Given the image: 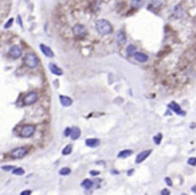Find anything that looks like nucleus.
<instances>
[{
  "instance_id": "f257e3e1",
  "label": "nucleus",
  "mask_w": 196,
  "mask_h": 195,
  "mask_svg": "<svg viewBox=\"0 0 196 195\" xmlns=\"http://www.w3.org/2000/svg\"><path fill=\"white\" fill-rule=\"evenodd\" d=\"M95 28H97L98 34H101V35H109L113 32V27L106 19H98L95 22Z\"/></svg>"
},
{
  "instance_id": "f03ea898",
  "label": "nucleus",
  "mask_w": 196,
  "mask_h": 195,
  "mask_svg": "<svg viewBox=\"0 0 196 195\" xmlns=\"http://www.w3.org/2000/svg\"><path fill=\"white\" fill-rule=\"evenodd\" d=\"M23 62L30 69H35V67L39 66V58L35 53H27L24 55V58H23Z\"/></svg>"
},
{
  "instance_id": "7ed1b4c3",
  "label": "nucleus",
  "mask_w": 196,
  "mask_h": 195,
  "mask_svg": "<svg viewBox=\"0 0 196 195\" xmlns=\"http://www.w3.org/2000/svg\"><path fill=\"white\" fill-rule=\"evenodd\" d=\"M27 152H28V148L27 147H19V148H15V149L10 151V156L12 159H22V157H24L27 155Z\"/></svg>"
},
{
  "instance_id": "20e7f679",
  "label": "nucleus",
  "mask_w": 196,
  "mask_h": 195,
  "mask_svg": "<svg viewBox=\"0 0 196 195\" xmlns=\"http://www.w3.org/2000/svg\"><path fill=\"white\" fill-rule=\"evenodd\" d=\"M73 34L75 38H83V36L87 34V28L83 24H75L73 27Z\"/></svg>"
},
{
  "instance_id": "39448f33",
  "label": "nucleus",
  "mask_w": 196,
  "mask_h": 195,
  "mask_svg": "<svg viewBox=\"0 0 196 195\" xmlns=\"http://www.w3.org/2000/svg\"><path fill=\"white\" fill-rule=\"evenodd\" d=\"M35 127L34 125H24V127H22V129H20V136L24 139L27 137H31L32 135L35 133Z\"/></svg>"
},
{
  "instance_id": "423d86ee",
  "label": "nucleus",
  "mask_w": 196,
  "mask_h": 195,
  "mask_svg": "<svg viewBox=\"0 0 196 195\" xmlns=\"http://www.w3.org/2000/svg\"><path fill=\"white\" fill-rule=\"evenodd\" d=\"M8 54H10V57L12 58V59H18V58H20V57H22V54H23L22 47H20V46H18V45L11 46Z\"/></svg>"
},
{
  "instance_id": "0eeeda50",
  "label": "nucleus",
  "mask_w": 196,
  "mask_h": 195,
  "mask_svg": "<svg viewBox=\"0 0 196 195\" xmlns=\"http://www.w3.org/2000/svg\"><path fill=\"white\" fill-rule=\"evenodd\" d=\"M38 101V94L35 92H31V93H28V94H26L24 96V98H23V104L24 105H32V104H35Z\"/></svg>"
},
{
  "instance_id": "6e6552de",
  "label": "nucleus",
  "mask_w": 196,
  "mask_h": 195,
  "mask_svg": "<svg viewBox=\"0 0 196 195\" xmlns=\"http://www.w3.org/2000/svg\"><path fill=\"white\" fill-rule=\"evenodd\" d=\"M168 108L171 109L172 112H175L176 115H179V116H185V112H184L183 109L180 108V106L177 105L175 101H172V102H169V105H168Z\"/></svg>"
},
{
  "instance_id": "1a4fd4ad",
  "label": "nucleus",
  "mask_w": 196,
  "mask_h": 195,
  "mask_svg": "<svg viewBox=\"0 0 196 195\" xmlns=\"http://www.w3.org/2000/svg\"><path fill=\"white\" fill-rule=\"evenodd\" d=\"M116 42H117L118 45H124L125 42H126V34L124 30H118L117 34H116Z\"/></svg>"
},
{
  "instance_id": "9d476101",
  "label": "nucleus",
  "mask_w": 196,
  "mask_h": 195,
  "mask_svg": "<svg viewBox=\"0 0 196 195\" xmlns=\"http://www.w3.org/2000/svg\"><path fill=\"white\" fill-rule=\"evenodd\" d=\"M151 154H152V151H151V149H146V151H142V152H140V154L137 155L136 163H137V164H138V163H142V162H144V160H145Z\"/></svg>"
},
{
  "instance_id": "9b49d317",
  "label": "nucleus",
  "mask_w": 196,
  "mask_h": 195,
  "mask_svg": "<svg viewBox=\"0 0 196 195\" xmlns=\"http://www.w3.org/2000/svg\"><path fill=\"white\" fill-rule=\"evenodd\" d=\"M39 48H40L42 53H43L46 57H48V58H53V57H54V51H53V50H51L48 46L42 45V43H40V45H39Z\"/></svg>"
},
{
  "instance_id": "f8f14e48",
  "label": "nucleus",
  "mask_w": 196,
  "mask_h": 195,
  "mask_svg": "<svg viewBox=\"0 0 196 195\" xmlns=\"http://www.w3.org/2000/svg\"><path fill=\"white\" fill-rule=\"evenodd\" d=\"M133 58H134L137 62H141V63H144V62L148 61V55L144 54V53H140V51L134 53V54H133Z\"/></svg>"
},
{
  "instance_id": "ddd939ff",
  "label": "nucleus",
  "mask_w": 196,
  "mask_h": 195,
  "mask_svg": "<svg viewBox=\"0 0 196 195\" xmlns=\"http://www.w3.org/2000/svg\"><path fill=\"white\" fill-rule=\"evenodd\" d=\"M59 101H60V104H62L63 106H66V108H69V106L73 105V100L70 98V97H67V96H59Z\"/></svg>"
},
{
  "instance_id": "4468645a",
  "label": "nucleus",
  "mask_w": 196,
  "mask_h": 195,
  "mask_svg": "<svg viewBox=\"0 0 196 195\" xmlns=\"http://www.w3.org/2000/svg\"><path fill=\"white\" fill-rule=\"evenodd\" d=\"M48 69H50V71L53 74H55V75H62V74H63V70H62L60 67H58L57 65H54V63H50Z\"/></svg>"
},
{
  "instance_id": "2eb2a0df",
  "label": "nucleus",
  "mask_w": 196,
  "mask_h": 195,
  "mask_svg": "<svg viewBox=\"0 0 196 195\" xmlns=\"http://www.w3.org/2000/svg\"><path fill=\"white\" fill-rule=\"evenodd\" d=\"M79 136H81V129L78 127H73L71 132H70V137L73 139V140H77V139H79Z\"/></svg>"
},
{
  "instance_id": "dca6fc26",
  "label": "nucleus",
  "mask_w": 196,
  "mask_h": 195,
  "mask_svg": "<svg viewBox=\"0 0 196 195\" xmlns=\"http://www.w3.org/2000/svg\"><path fill=\"white\" fill-rule=\"evenodd\" d=\"M98 144H99V140H98V139H87V140H86V145H87V147H97Z\"/></svg>"
},
{
  "instance_id": "f3484780",
  "label": "nucleus",
  "mask_w": 196,
  "mask_h": 195,
  "mask_svg": "<svg viewBox=\"0 0 196 195\" xmlns=\"http://www.w3.org/2000/svg\"><path fill=\"white\" fill-rule=\"evenodd\" d=\"M130 155H132V149H124L118 154V157H120V159H125V157L130 156Z\"/></svg>"
},
{
  "instance_id": "a211bd4d",
  "label": "nucleus",
  "mask_w": 196,
  "mask_h": 195,
  "mask_svg": "<svg viewBox=\"0 0 196 195\" xmlns=\"http://www.w3.org/2000/svg\"><path fill=\"white\" fill-rule=\"evenodd\" d=\"M81 184H82V187H83V189H85V190H90V189H92V187H93V184H94V183H93L92 180L85 179L82 183H81Z\"/></svg>"
},
{
  "instance_id": "6ab92c4d",
  "label": "nucleus",
  "mask_w": 196,
  "mask_h": 195,
  "mask_svg": "<svg viewBox=\"0 0 196 195\" xmlns=\"http://www.w3.org/2000/svg\"><path fill=\"white\" fill-rule=\"evenodd\" d=\"M73 152V145H66V147L63 148V151H62V155H65V156H67V155H70Z\"/></svg>"
},
{
  "instance_id": "aec40b11",
  "label": "nucleus",
  "mask_w": 196,
  "mask_h": 195,
  "mask_svg": "<svg viewBox=\"0 0 196 195\" xmlns=\"http://www.w3.org/2000/svg\"><path fill=\"white\" fill-rule=\"evenodd\" d=\"M142 3H144V0H132V1H130V4H132L133 8H138V7H141Z\"/></svg>"
},
{
  "instance_id": "412c9836",
  "label": "nucleus",
  "mask_w": 196,
  "mask_h": 195,
  "mask_svg": "<svg viewBox=\"0 0 196 195\" xmlns=\"http://www.w3.org/2000/svg\"><path fill=\"white\" fill-rule=\"evenodd\" d=\"M161 140H163V135L161 133H157L155 137H153V143H155L156 145H158V144L161 143Z\"/></svg>"
},
{
  "instance_id": "4be33fe9",
  "label": "nucleus",
  "mask_w": 196,
  "mask_h": 195,
  "mask_svg": "<svg viewBox=\"0 0 196 195\" xmlns=\"http://www.w3.org/2000/svg\"><path fill=\"white\" fill-rule=\"evenodd\" d=\"M12 174H13V175H18V176H19V175H24V169L20 168V167H18V168H13L12 169Z\"/></svg>"
},
{
  "instance_id": "5701e85b",
  "label": "nucleus",
  "mask_w": 196,
  "mask_h": 195,
  "mask_svg": "<svg viewBox=\"0 0 196 195\" xmlns=\"http://www.w3.org/2000/svg\"><path fill=\"white\" fill-rule=\"evenodd\" d=\"M134 53H136V47H134V46H133V45L128 46V48H126V54L130 57V55H133V54H134Z\"/></svg>"
},
{
  "instance_id": "b1692460",
  "label": "nucleus",
  "mask_w": 196,
  "mask_h": 195,
  "mask_svg": "<svg viewBox=\"0 0 196 195\" xmlns=\"http://www.w3.org/2000/svg\"><path fill=\"white\" fill-rule=\"evenodd\" d=\"M59 174L60 175H70V174H71V169L67 168V167H65V168L59 169Z\"/></svg>"
},
{
  "instance_id": "393cba45",
  "label": "nucleus",
  "mask_w": 196,
  "mask_h": 195,
  "mask_svg": "<svg viewBox=\"0 0 196 195\" xmlns=\"http://www.w3.org/2000/svg\"><path fill=\"white\" fill-rule=\"evenodd\" d=\"M188 164H190V166H196V157H190V159H188Z\"/></svg>"
},
{
  "instance_id": "a878e982",
  "label": "nucleus",
  "mask_w": 196,
  "mask_h": 195,
  "mask_svg": "<svg viewBox=\"0 0 196 195\" xmlns=\"http://www.w3.org/2000/svg\"><path fill=\"white\" fill-rule=\"evenodd\" d=\"M13 168H15L13 166H3V167H1V169H3V171H12Z\"/></svg>"
},
{
  "instance_id": "bb28decb",
  "label": "nucleus",
  "mask_w": 196,
  "mask_h": 195,
  "mask_svg": "<svg viewBox=\"0 0 196 195\" xmlns=\"http://www.w3.org/2000/svg\"><path fill=\"white\" fill-rule=\"evenodd\" d=\"M12 23H13V20H12V19H10L8 22L6 23V24H4V28H10V27L12 26Z\"/></svg>"
},
{
  "instance_id": "cd10ccee",
  "label": "nucleus",
  "mask_w": 196,
  "mask_h": 195,
  "mask_svg": "<svg viewBox=\"0 0 196 195\" xmlns=\"http://www.w3.org/2000/svg\"><path fill=\"white\" fill-rule=\"evenodd\" d=\"M70 132H71V128H67L66 129V131H65V136H66V137H67V136H70Z\"/></svg>"
},
{
  "instance_id": "c85d7f7f",
  "label": "nucleus",
  "mask_w": 196,
  "mask_h": 195,
  "mask_svg": "<svg viewBox=\"0 0 196 195\" xmlns=\"http://www.w3.org/2000/svg\"><path fill=\"white\" fill-rule=\"evenodd\" d=\"M164 180H165V183H167V184H168V186H172V180H171V179H169V178H165V179H164Z\"/></svg>"
},
{
  "instance_id": "c756f323",
  "label": "nucleus",
  "mask_w": 196,
  "mask_h": 195,
  "mask_svg": "<svg viewBox=\"0 0 196 195\" xmlns=\"http://www.w3.org/2000/svg\"><path fill=\"white\" fill-rule=\"evenodd\" d=\"M31 190H24V191H23L22 192V195H30V194H31Z\"/></svg>"
},
{
  "instance_id": "7c9ffc66",
  "label": "nucleus",
  "mask_w": 196,
  "mask_h": 195,
  "mask_svg": "<svg viewBox=\"0 0 196 195\" xmlns=\"http://www.w3.org/2000/svg\"><path fill=\"white\" fill-rule=\"evenodd\" d=\"M98 174H99L98 171H90V175H93V176H97Z\"/></svg>"
},
{
  "instance_id": "2f4dec72",
  "label": "nucleus",
  "mask_w": 196,
  "mask_h": 195,
  "mask_svg": "<svg viewBox=\"0 0 196 195\" xmlns=\"http://www.w3.org/2000/svg\"><path fill=\"white\" fill-rule=\"evenodd\" d=\"M161 194H163V195H168V194H169V191H168V190H163Z\"/></svg>"
},
{
  "instance_id": "473e14b6",
  "label": "nucleus",
  "mask_w": 196,
  "mask_h": 195,
  "mask_svg": "<svg viewBox=\"0 0 196 195\" xmlns=\"http://www.w3.org/2000/svg\"><path fill=\"white\" fill-rule=\"evenodd\" d=\"M18 23H19V24H20V27L23 26V22H22V19H20V16H19V18H18Z\"/></svg>"
},
{
  "instance_id": "72a5a7b5",
  "label": "nucleus",
  "mask_w": 196,
  "mask_h": 195,
  "mask_svg": "<svg viewBox=\"0 0 196 195\" xmlns=\"http://www.w3.org/2000/svg\"><path fill=\"white\" fill-rule=\"evenodd\" d=\"M191 191H192V192H193V194H196V186H193L192 189H191Z\"/></svg>"
}]
</instances>
